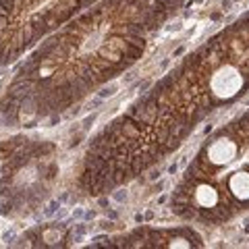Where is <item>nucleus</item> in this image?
I'll return each instance as SVG.
<instances>
[{"mask_svg":"<svg viewBox=\"0 0 249 249\" xmlns=\"http://www.w3.org/2000/svg\"><path fill=\"white\" fill-rule=\"evenodd\" d=\"M183 0H106L31 52L0 100L6 127H35L141 58Z\"/></svg>","mask_w":249,"mask_h":249,"instance_id":"1","label":"nucleus"},{"mask_svg":"<svg viewBox=\"0 0 249 249\" xmlns=\"http://www.w3.org/2000/svg\"><path fill=\"white\" fill-rule=\"evenodd\" d=\"M0 214H11L13 210L33 208L48 197V181L56 174V166L46 152L50 143L15 137L0 145Z\"/></svg>","mask_w":249,"mask_h":249,"instance_id":"3","label":"nucleus"},{"mask_svg":"<svg viewBox=\"0 0 249 249\" xmlns=\"http://www.w3.org/2000/svg\"><path fill=\"white\" fill-rule=\"evenodd\" d=\"M69 239H73L69 228L65 224L52 222V224L29 230L23 237V241H25V245H33V247H62V245H67L65 241H69Z\"/></svg>","mask_w":249,"mask_h":249,"instance_id":"5","label":"nucleus"},{"mask_svg":"<svg viewBox=\"0 0 249 249\" xmlns=\"http://www.w3.org/2000/svg\"><path fill=\"white\" fill-rule=\"evenodd\" d=\"M222 8H224V11H228V8H230V0H226V2H222Z\"/></svg>","mask_w":249,"mask_h":249,"instance_id":"8","label":"nucleus"},{"mask_svg":"<svg viewBox=\"0 0 249 249\" xmlns=\"http://www.w3.org/2000/svg\"><path fill=\"white\" fill-rule=\"evenodd\" d=\"M114 94V85H110V87H104V90L100 92V98H106V96H112Z\"/></svg>","mask_w":249,"mask_h":249,"instance_id":"7","label":"nucleus"},{"mask_svg":"<svg viewBox=\"0 0 249 249\" xmlns=\"http://www.w3.org/2000/svg\"><path fill=\"white\" fill-rule=\"evenodd\" d=\"M201 247V237L193 228L181 226L176 230L137 228L127 237L108 239L106 247Z\"/></svg>","mask_w":249,"mask_h":249,"instance_id":"4","label":"nucleus"},{"mask_svg":"<svg viewBox=\"0 0 249 249\" xmlns=\"http://www.w3.org/2000/svg\"><path fill=\"white\" fill-rule=\"evenodd\" d=\"M245 233H249V222H247V226H245Z\"/></svg>","mask_w":249,"mask_h":249,"instance_id":"9","label":"nucleus"},{"mask_svg":"<svg viewBox=\"0 0 249 249\" xmlns=\"http://www.w3.org/2000/svg\"><path fill=\"white\" fill-rule=\"evenodd\" d=\"M226 187L233 199L237 201H247L249 199V172H237L226 181Z\"/></svg>","mask_w":249,"mask_h":249,"instance_id":"6","label":"nucleus"},{"mask_svg":"<svg viewBox=\"0 0 249 249\" xmlns=\"http://www.w3.org/2000/svg\"><path fill=\"white\" fill-rule=\"evenodd\" d=\"M96 0H0V67L33 48L48 31Z\"/></svg>","mask_w":249,"mask_h":249,"instance_id":"2","label":"nucleus"}]
</instances>
